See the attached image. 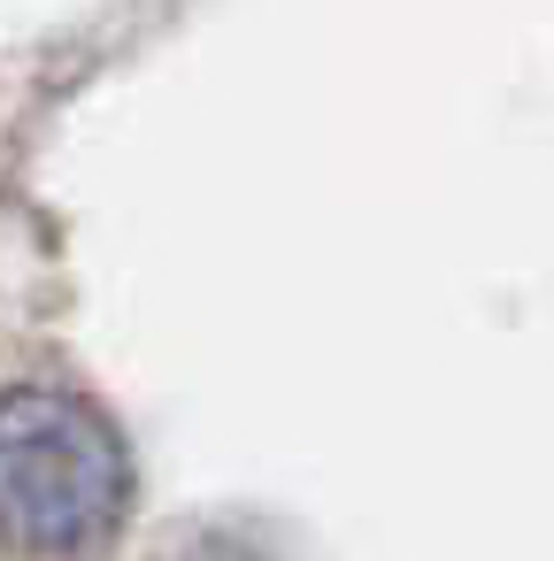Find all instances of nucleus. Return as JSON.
Listing matches in <instances>:
<instances>
[{
	"label": "nucleus",
	"mask_w": 554,
	"mask_h": 561,
	"mask_svg": "<svg viewBox=\"0 0 554 561\" xmlns=\"http://www.w3.org/2000/svg\"><path fill=\"white\" fill-rule=\"evenodd\" d=\"M132 454L101 408L55 385L0 392V538L32 561H78L116 538Z\"/></svg>",
	"instance_id": "1"
},
{
	"label": "nucleus",
	"mask_w": 554,
	"mask_h": 561,
	"mask_svg": "<svg viewBox=\"0 0 554 561\" xmlns=\"http://www.w3.org/2000/svg\"><path fill=\"white\" fill-rule=\"evenodd\" d=\"M185 561H262L255 546H201V553H185Z\"/></svg>",
	"instance_id": "2"
}]
</instances>
